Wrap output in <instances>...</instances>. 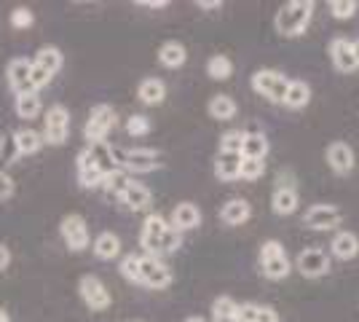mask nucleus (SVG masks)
<instances>
[{"instance_id":"nucleus-43","label":"nucleus","mask_w":359,"mask_h":322,"mask_svg":"<svg viewBox=\"0 0 359 322\" xmlns=\"http://www.w3.org/2000/svg\"><path fill=\"white\" fill-rule=\"evenodd\" d=\"M32 22H35V14L30 8H14L11 11V27H16V30H27V27H32Z\"/></svg>"},{"instance_id":"nucleus-14","label":"nucleus","mask_w":359,"mask_h":322,"mask_svg":"<svg viewBox=\"0 0 359 322\" xmlns=\"http://www.w3.org/2000/svg\"><path fill=\"white\" fill-rule=\"evenodd\" d=\"M330 60H332L338 73H354L359 67L357 57H354V48H351V41H346V38H332V43H330Z\"/></svg>"},{"instance_id":"nucleus-1","label":"nucleus","mask_w":359,"mask_h":322,"mask_svg":"<svg viewBox=\"0 0 359 322\" xmlns=\"http://www.w3.org/2000/svg\"><path fill=\"white\" fill-rule=\"evenodd\" d=\"M314 16V0H290L285 3L279 11H276V32L285 35V38H298L306 32L309 22Z\"/></svg>"},{"instance_id":"nucleus-5","label":"nucleus","mask_w":359,"mask_h":322,"mask_svg":"<svg viewBox=\"0 0 359 322\" xmlns=\"http://www.w3.org/2000/svg\"><path fill=\"white\" fill-rule=\"evenodd\" d=\"M290 86V78L279 70H257L252 76V89L263 97H269L271 102H282Z\"/></svg>"},{"instance_id":"nucleus-18","label":"nucleus","mask_w":359,"mask_h":322,"mask_svg":"<svg viewBox=\"0 0 359 322\" xmlns=\"http://www.w3.org/2000/svg\"><path fill=\"white\" fill-rule=\"evenodd\" d=\"M250 215H252V207H250V201L244 199L225 201V207L220 210V217H223L225 226H241V223L250 220Z\"/></svg>"},{"instance_id":"nucleus-29","label":"nucleus","mask_w":359,"mask_h":322,"mask_svg":"<svg viewBox=\"0 0 359 322\" xmlns=\"http://www.w3.org/2000/svg\"><path fill=\"white\" fill-rule=\"evenodd\" d=\"M14 110L19 119H25V121H30V119H38V113H41V97L35 92H27V94H19L14 102Z\"/></svg>"},{"instance_id":"nucleus-24","label":"nucleus","mask_w":359,"mask_h":322,"mask_svg":"<svg viewBox=\"0 0 359 322\" xmlns=\"http://www.w3.org/2000/svg\"><path fill=\"white\" fill-rule=\"evenodd\" d=\"M137 97L145 102V105H161L166 97V86L161 78H145L137 89Z\"/></svg>"},{"instance_id":"nucleus-15","label":"nucleus","mask_w":359,"mask_h":322,"mask_svg":"<svg viewBox=\"0 0 359 322\" xmlns=\"http://www.w3.org/2000/svg\"><path fill=\"white\" fill-rule=\"evenodd\" d=\"M169 226H175L180 234L196 229V226H201V210L196 207L194 201H182L172 210V223Z\"/></svg>"},{"instance_id":"nucleus-41","label":"nucleus","mask_w":359,"mask_h":322,"mask_svg":"<svg viewBox=\"0 0 359 322\" xmlns=\"http://www.w3.org/2000/svg\"><path fill=\"white\" fill-rule=\"evenodd\" d=\"M357 3L354 0H332L330 3V11H332V16L335 19H351V16L357 14Z\"/></svg>"},{"instance_id":"nucleus-51","label":"nucleus","mask_w":359,"mask_h":322,"mask_svg":"<svg viewBox=\"0 0 359 322\" xmlns=\"http://www.w3.org/2000/svg\"><path fill=\"white\" fill-rule=\"evenodd\" d=\"M351 48H354V57H357V65H359V38L357 41H351Z\"/></svg>"},{"instance_id":"nucleus-53","label":"nucleus","mask_w":359,"mask_h":322,"mask_svg":"<svg viewBox=\"0 0 359 322\" xmlns=\"http://www.w3.org/2000/svg\"><path fill=\"white\" fill-rule=\"evenodd\" d=\"M185 322H207V320H204V317H188Z\"/></svg>"},{"instance_id":"nucleus-44","label":"nucleus","mask_w":359,"mask_h":322,"mask_svg":"<svg viewBox=\"0 0 359 322\" xmlns=\"http://www.w3.org/2000/svg\"><path fill=\"white\" fill-rule=\"evenodd\" d=\"M51 78H54V76H48V73H46V70H41L38 65H32V70H30V89L38 94L41 89H43V86H48V83H51Z\"/></svg>"},{"instance_id":"nucleus-11","label":"nucleus","mask_w":359,"mask_h":322,"mask_svg":"<svg viewBox=\"0 0 359 322\" xmlns=\"http://www.w3.org/2000/svg\"><path fill=\"white\" fill-rule=\"evenodd\" d=\"M341 210L335 207V204H314L309 213H306V226L309 229H314V231H330V229H335L338 223H341Z\"/></svg>"},{"instance_id":"nucleus-26","label":"nucleus","mask_w":359,"mask_h":322,"mask_svg":"<svg viewBox=\"0 0 359 322\" xmlns=\"http://www.w3.org/2000/svg\"><path fill=\"white\" fill-rule=\"evenodd\" d=\"M271 207L276 215H292L298 210V191L295 188H276L271 196Z\"/></svg>"},{"instance_id":"nucleus-42","label":"nucleus","mask_w":359,"mask_h":322,"mask_svg":"<svg viewBox=\"0 0 359 322\" xmlns=\"http://www.w3.org/2000/svg\"><path fill=\"white\" fill-rule=\"evenodd\" d=\"M121 274L126 276L129 282H137L140 285V255H126L121 261Z\"/></svg>"},{"instance_id":"nucleus-52","label":"nucleus","mask_w":359,"mask_h":322,"mask_svg":"<svg viewBox=\"0 0 359 322\" xmlns=\"http://www.w3.org/2000/svg\"><path fill=\"white\" fill-rule=\"evenodd\" d=\"M0 322H11V317H8V311H3V309H0Z\"/></svg>"},{"instance_id":"nucleus-23","label":"nucleus","mask_w":359,"mask_h":322,"mask_svg":"<svg viewBox=\"0 0 359 322\" xmlns=\"http://www.w3.org/2000/svg\"><path fill=\"white\" fill-rule=\"evenodd\" d=\"M121 201L132 210V213H140V210H148L150 207V191L145 188L142 183H129V188L123 191V196H121Z\"/></svg>"},{"instance_id":"nucleus-34","label":"nucleus","mask_w":359,"mask_h":322,"mask_svg":"<svg viewBox=\"0 0 359 322\" xmlns=\"http://www.w3.org/2000/svg\"><path fill=\"white\" fill-rule=\"evenodd\" d=\"M91 156H94V164L102 169V175H110V172H116V164H113V156H110V145L107 142H97V145H89Z\"/></svg>"},{"instance_id":"nucleus-37","label":"nucleus","mask_w":359,"mask_h":322,"mask_svg":"<svg viewBox=\"0 0 359 322\" xmlns=\"http://www.w3.org/2000/svg\"><path fill=\"white\" fill-rule=\"evenodd\" d=\"M19 159V148H16L14 135H0V164H14Z\"/></svg>"},{"instance_id":"nucleus-28","label":"nucleus","mask_w":359,"mask_h":322,"mask_svg":"<svg viewBox=\"0 0 359 322\" xmlns=\"http://www.w3.org/2000/svg\"><path fill=\"white\" fill-rule=\"evenodd\" d=\"M62 51L57 46H43L38 54H35V60H32V65H38L41 70H46L48 76H57L62 67Z\"/></svg>"},{"instance_id":"nucleus-4","label":"nucleus","mask_w":359,"mask_h":322,"mask_svg":"<svg viewBox=\"0 0 359 322\" xmlns=\"http://www.w3.org/2000/svg\"><path fill=\"white\" fill-rule=\"evenodd\" d=\"M140 285H145L150 290H166L172 285V269L161 258L142 255L140 258Z\"/></svg>"},{"instance_id":"nucleus-40","label":"nucleus","mask_w":359,"mask_h":322,"mask_svg":"<svg viewBox=\"0 0 359 322\" xmlns=\"http://www.w3.org/2000/svg\"><path fill=\"white\" fill-rule=\"evenodd\" d=\"M241 137H244V132L239 129L225 132L220 137V154H241Z\"/></svg>"},{"instance_id":"nucleus-36","label":"nucleus","mask_w":359,"mask_h":322,"mask_svg":"<svg viewBox=\"0 0 359 322\" xmlns=\"http://www.w3.org/2000/svg\"><path fill=\"white\" fill-rule=\"evenodd\" d=\"M102 180H105V175H102V169L97 167V164H91L86 169H78V183H81V188H86V191L102 188Z\"/></svg>"},{"instance_id":"nucleus-45","label":"nucleus","mask_w":359,"mask_h":322,"mask_svg":"<svg viewBox=\"0 0 359 322\" xmlns=\"http://www.w3.org/2000/svg\"><path fill=\"white\" fill-rule=\"evenodd\" d=\"M14 191H16L14 177H11L6 169H0V201L11 199V196H14Z\"/></svg>"},{"instance_id":"nucleus-19","label":"nucleus","mask_w":359,"mask_h":322,"mask_svg":"<svg viewBox=\"0 0 359 322\" xmlns=\"http://www.w3.org/2000/svg\"><path fill=\"white\" fill-rule=\"evenodd\" d=\"M269 140L260 132H244L241 137V159H266L269 156Z\"/></svg>"},{"instance_id":"nucleus-16","label":"nucleus","mask_w":359,"mask_h":322,"mask_svg":"<svg viewBox=\"0 0 359 322\" xmlns=\"http://www.w3.org/2000/svg\"><path fill=\"white\" fill-rule=\"evenodd\" d=\"M332 255L338 258V261H354L359 255V239L357 234H351V231H341V234H335V239H332Z\"/></svg>"},{"instance_id":"nucleus-38","label":"nucleus","mask_w":359,"mask_h":322,"mask_svg":"<svg viewBox=\"0 0 359 322\" xmlns=\"http://www.w3.org/2000/svg\"><path fill=\"white\" fill-rule=\"evenodd\" d=\"M182 247V236L175 226H166L164 236H161V245H158V255H166V253H177Z\"/></svg>"},{"instance_id":"nucleus-8","label":"nucleus","mask_w":359,"mask_h":322,"mask_svg":"<svg viewBox=\"0 0 359 322\" xmlns=\"http://www.w3.org/2000/svg\"><path fill=\"white\" fill-rule=\"evenodd\" d=\"M295 269L306 279H319V276H325L330 271V255L325 250H319V247H309V250H303L298 255Z\"/></svg>"},{"instance_id":"nucleus-22","label":"nucleus","mask_w":359,"mask_h":322,"mask_svg":"<svg viewBox=\"0 0 359 322\" xmlns=\"http://www.w3.org/2000/svg\"><path fill=\"white\" fill-rule=\"evenodd\" d=\"M185 60H188V51H185V46L177 43V41H166L164 46L158 48V62H161L164 67H169V70L182 67Z\"/></svg>"},{"instance_id":"nucleus-10","label":"nucleus","mask_w":359,"mask_h":322,"mask_svg":"<svg viewBox=\"0 0 359 322\" xmlns=\"http://www.w3.org/2000/svg\"><path fill=\"white\" fill-rule=\"evenodd\" d=\"M161 167L158 154L153 148H135V151H126L123 156V172H135V175H148L153 169Z\"/></svg>"},{"instance_id":"nucleus-49","label":"nucleus","mask_w":359,"mask_h":322,"mask_svg":"<svg viewBox=\"0 0 359 322\" xmlns=\"http://www.w3.org/2000/svg\"><path fill=\"white\" fill-rule=\"evenodd\" d=\"M140 6H145V8H166L169 3L166 0H140Z\"/></svg>"},{"instance_id":"nucleus-46","label":"nucleus","mask_w":359,"mask_h":322,"mask_svg":"<svg viewBox=\"0 0 359 322\" xmlns=\"http://www.w3.org/2000/svg\"><path fill=\"white\" fill-rule=\"evenodd\" d=\"M67 135H70V129H43V142H48V145H65Z\"/></svg>"},{"instance_id":"nucleus-21","label":"nucleus","mask_w":359,"mask_h":322,"mask_svg":"<svg viewBox=\"0 0 359 322\" xmlns=\"http://www.w3.org/2000/svg\"><path fill=\"white\" fill-rule=\"evenodd\" d=\"M282 102H285L290 110L306 107L309 102H311V86H309L306 81H290V86H287V94Z\"/></svg>"},{"instance_id":"nucleus-47","label":"nucleus","mask_w":359,"mask_h":322,"mask_svg":"<svg viewBox=\"0 0 359 322\" xmlns=\"http://www.w3.org/2000/svg\"><path fill=\"white\" fill-rule=\"evenodd\" d=\"M255 322H279V311H276V309H271V307H260V304H257Z\"/></svg>"},{"instance_id":"nucleus-30","label":"nucleus","mask_w":359,"mask_h":322,"mask_svg":"<svg viewBox=\"0 0 359 322\" xmlns=\"http://www.w3.org/2000/svg\"><path fill=\"white\" fill-rule=\"evenodd\" d=\"M129 183H132L129 172L116 169V172H110L105 180H102V188H105V194L110 196V199H121V196H123V191L129 188Z\"/></svg>"},{"instance_id":"nucleus-35","label":"nucleus","mask_w":359,"mask_h":322,"mask_svg":"<svg viewBox=\"0 0 359 322\" xmlns=\"http://www.w3.org/2000/svg\"><path fill=\"white\" fill-rule=\"evenodd\" d=\"M266 175V159H241V180H260Z\"/></svg>"},{"instance_id":"nucleus-25","label":"nucleus","mask_w":359,"mask_h":322,"mask_svg":"<svg viewBox=\"0 0 359 322\" xmlns=\"http://www.w3.org/2000/svg\"><path fill=\"white\" fill-rule=\"evenodd\" d=\"M14 140H16V148H19V156L38 154V151L46 145L43 135L35 132V129H19V132H14Z\"/></svg>"},{"instance_id":"nucleus-13","label":"nucleus","mask_w":359,"mask_h":322,"mask_svg":"<svg viewBox=\"0 0 359 322\" xmlns=\"http://www.w3.org/2000/svg\"><path fill=\"white\" fill-rule=\"evenodd\" d=\"M325 159H327L330 169H332L335 175H348V172L354 169V151H351V145H346L341 140L330 142Z\"/></svg>"},{"instance_id":"nucleus-50","label":"nucleus","mask_w":359,"mask_h":322,"mask_svg":"<svg viewBox=\"0 0 359 322\" xmlns=\"http://www.w3.org/2000/svg\"><path fill=\"white\" fill-rule=\"evenodd\" d=\"M223 3L220 0H198V8H207V11H212V8H220Z\"/></svg>"},{"instance_id":"nucleus-48","label":"nucleus","mask_w":359,"mask_h":322,"mask_svg":"<svg viewBox=\"0 0 359 322\" xmlns=\"http://www.w3.org/2000/svg\"><path fill=\"white\" fill-rule=\"evenodd\" d=\"M8 263H11V250H8V247L0 242V271H3Z\"/></svg>"},{"instance_id":"nucleus-33","label":"nucleus","mask_w":359,"mask_h":322,"mask_svg":"<svg viewBox=\"0 0 359 322\" xmlns=\"http://www.w3.org/2000/svg\"><path fill=\"white\" fill-rule=\"evenodd\" d=\"M43 129H70V110L65 105H51L43 116Z\"/></svg>"},{"instance_id":"nucleus-31","label":"nucleus","mask_w":359,"mask_h":322,"mask_svg":"<svg viewBox=\"0 0 359 322\" xmlns=\"http://www.w3.org/2000/svg\"><path fill=\"white\" fill-rule=\"evenodd\" d=\"M236 309L239 304L231 295H220L212 304V322H236Z\"/></svg>"},{"instance_id":"nucleus-6","label":"nucleus","mask_w":359,"mask_h":322,"mask_svg":"<svg viewBox=\"0 0 359 322\" xmlns=\"http://www.w3.org/2000/svg\"><path fill=\"white\" fill-rule=\"evenodd\" d=\"M78 293H81L83 304H86L91 311H105V309H110V304H113V298H110L107 288L102 285V279H100V276H94V274L81 276V282H78Z\"/></svg>"},{"instance_id":"nucleus-39","label":"nucleus","mask_w":359,"mask_h":322,"mask_svg":"<svg viewBox=\"0 0 359 322\" xmlns=\"http://www.w3.org/2000/svg\"><path fill=\"white\" fill-rule=\"evenodd\" d=\"M126 132H129L132 137H145V135L150 132V119L148 116H142V113L129 116V121H126Z\"/></svg>"},{"instance_id":"nucleus-27","label":"nucleus","mask_w":359,"mask_h":322,"mask_svg":"<svg viewBox=\"0 0 359 322\" xmlns=\"http://www.w3.org/2000/svg\"><path fill=\"white\" fill-rule=\"evenodd\" d=\"M207 110H210L212 119H217V121H231L236 116V102L228 94H215L210 100V105H207Z\"/></svg>"},{"instance_id":"nucleus-12","label":"nucleus","mask_w":359,"mask_h":322,"mask_svg":"<svg viewBox=\"0 0 359 322\" xmlns=\"http://www.w3.org/2000/svg\"><path fill=\"white\" fill-rule=\"evenodd\" d=\"M30 70H32L30 60L16 57V60L8 62V67H6V81H8V89H11L16 97H19V94L32 92L30 89Z\"/></svg>"},{"instance_id":"nucleus-7","label":"nucleus","mask_w":359,"mask_h":322,"mask_svg":"<svg viewBox=\"0 0 359 322\" xmlns=\"http://www.w3.org/2000/svg\"><path fill=\"white\" fill-rule=\"evenodd\" d=\"M60 231L65 245L70 247L73 253H81V250L89 247V229H86L83 215H65L60 223Z\"/></svg>"},{"instance_id":"nucleus-32","label":"nucleus","mask_w":359,"mask_h":322,"mask_svg":"<svg viewBox=\"0 0 359 322\" xmlns=\"http://www.w3.org/2000/svg\"><path fill=\"white\" fill-rule=\"evenodd\" d=\"M207 76L212 81H228V78L233 76V62L228 60L225 54H215L207 62Z\"/></svg>"},{"instance_id":"nucleus-9","label":"nucleus","mask_w":359,"mask_h":322,"mask_svg":"<svg viewBox=\"0 0 359 322\" xmlns=\"http://www.w3.org/2000/svg\"><path fill=\"white\" fill-rule=\"evenodd\" d=\"M166 226H169V220L158 213H150L148 217H145V223H142L140 245H142V250H145L148 255H153V258H158V245H161V236H164Z\"/></svg>"},{"instance_id":"nucleus-17","label":"nucleus","mask_w":359,"mask_h":322,"mask_svg":"<svg viewBox=\"0 0 359 322\" xmlns=\"http://www.w3.org/2000/svg\"><path fill=\"white\" fill-rule=\"evenodd\" d=\"M239 169H241V154H217V159H215V175L223 183L239 180Z\"/></svg>"},{"instance_id":"nucleus-2","label":"nucleus","mask_w":359,"mask_h":322,"mask_svg":"<svg viewBox=\"0 0 359 322\" xmlns=\"http://www.w3.org/2000/svg\"><path fill=\"white\" fill-rule=\"evenodd\" d=\"M260 266H263V274L269 276V279H273V282L287 279L290 271H292L285 247H282V242H276V239L263 242V247H260Z\"/></svg>"},{"instance_id":"nucleus-20","label":"nucleus","mask_w":359,"mask_h":322,"mask_svg":"<svg viewBox=\"0 0 359 322\" xmlns=\"http://www.w3.org/2000/svg\"><path fill=\"white\" fill-rule=\"evenodd\" d=\"M91 250H94V255H97L100 261H113L121 253V239L113 231H102V234L94 239Z\"/></svg>"},{"instance_id":"nucleus-3","label":"nucleus","mask_w":359,"mask_h":322,"mask_svg":"<svg viewBox=\"0 0 359 322\" xmlns=\"http://www.w3.org/2000/svg\"><path fill=\"white\" fill-rule=\"evenodd\" d=\"M118 123V116L110 105H94L89 113V121L83 126V137L89 140V145H97V142H105L107 132Z\"/></svg>"}]
</instances>
